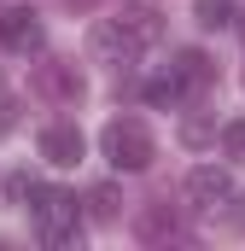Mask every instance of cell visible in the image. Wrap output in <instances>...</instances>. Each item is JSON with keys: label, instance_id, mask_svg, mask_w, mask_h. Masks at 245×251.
Masks as SVG:
<instances>
[{"label": "cell", "instance_id": "cell-3", "mask_svg": "<svg viewBox=\"0 0 245 251\" xmlns=\"http://www.w3.org/2000/svg\"><path fill=\"white\" fill-rule=\"evenodd\" d=\"M35 94L53 100V105H76L82 100V70L70 59H41L35 64Z\"/></svg>", "mask_w": 245, "mask_h": 251}, {"label": "cell", "instance_id": "cell-14", "mask_svg": "<svg viewBox=\"0 0 245 251\" xmlns=\"http://www.w3.org/2000/svg\"><path fill=\"white\" fill-rule=\"evenodd\" d=\"M222 146H228L234 158H245V123H228V128H222Z\"/></svg>", "mask_w": 245, "mask_h": 251}, {"label": "cell", "instance_id": "cell-6", "mask_svg": "<svg viewBox=\"0 0 245 251\" xmlns=\"http://www.w3.org/2000/svg\"><path fill=\"white\" fill-rule=\"evenodd\" d=\"M82 152H88V140H82L76 123H47L41 128V158L47 164H82Z\"/></svg>", "mask_w": 245, "mask_h": 251}, {"label": "cell", "instance_id": "cell-18", "mask_svg": "<svg viewBox=\"0 0 245 251\" xmlns=\"http://www.w3.org/2000/svg\"><path fill=\"white\" fill-rule=\"evenodd\" d=\"M234 204H240V210H234L228 222H234V228H240V234H245V199H234Z\"/></svg>", "mask_w": 245, "mask_h": 251}, {"label": "cell", "instance_id": "cell-17", "mask_svg": "<svg viewBox=\"0 0 245 251\" xmlns=\"http://www.w3.org/2000/svg\"><path fill=\"white\" fill-rule=\"evenodd\" d=\"M12 123H18V105H12V100H0V134H6Z\"/></svg>", "mask_w": 245, "mask_h": 251}, {"label": "cell", "instance_id": "cell-12", "mask_svg": "<svg viewBox=\"0 0 245 251\" xmlns=\"http://www.w3.org/2000/svg\"><path fill=\"white\" fill-rule=\"evenodd\" d=\"M117 210H122V193L111 187V181H99V187L88 193V216H94V222H117Z\"/></svg>", "mask_w": 245, "mask_h": 251}, {"label": "cell", "instance_id": "cell-2", "mask_svg": "<svg viewBox=\"0 0 245 251\" xmlns=\"http://www.w3.org/2000/svg\"><path fill=\"white\" fill-rule=\"evenodd\" d=\"M99 146H105V158L117 170H146L158 158V140H152V128L140 123V117H111L105 134H99Z\"/></svg>", "mask_w": 245, "mask_h": 251}, {"label": "cell", "instance_id": "cell-5", "mask_svg": "<svg viewBox=\"0 0 245 251\" xmlns=\"http://www.w3.org/2000/svg\"><path fill=\"white\" fill-rule=\"evenodd\" d=\"M0 41L12 47V53H41V41H47V29H41V18L35 12H24V6H12V12H0Z\"/></svg>", "mask_w": 245, "mask_h": 251}, {"label": "cell", "instance_id": "cell-7", "mask_svg": "<svg viewBox=\"0 0 245 251\" xmlns=\"http://www.w3.org/2000/svg\"><path fill=\"white\" fill-rule=\"evenodd\" d=\"M94 59H105V64H128V59H140V47L122 35L117 18H105V24L94 29Z\"/></svg>", "mask_w": 245, "mask_h": 251}, {"label": "cell", "instance_id": "cell-13", "mask_svg": "<svg viewBox=\"0 0 245 251\" xmlns=\"http://www.w3.org/2000/svg\"><path fill=\"white\" fill-rule=\"evenodd\" d=\"M146 100H152V105H181L187 82L175 76V70H170V76H152V82H146Z\"/></svg>", "mask_w": 245, "mask_h": 251}, {"label": "cell", "instance_id": "cell-16", "mask_svg": "<svg viewBox=\"0 0 245 251\" xmlns=\"http://www.w3.org/2000/svg\"><path fill=\"white\" fill-rule=\"evenodd\" d=\"M29 187H35L29 176H12V181H6V199H12V204H24V199H29Z\"/></svg>", "mask_w": 245, "mask_h": 251}, {"label": "cell", "instance_id": "cell-10", "mask_svg": "<svg viewBox=\"0 0 245 251\" xmlns=\"http://www.w3.org/2000/svg\"><path fill=\"white\" fill-rule=\"evenodd\" d=\"M170 70H175V76H181V82H187V94H198V88H210V82H216V64L204 59L198 47H181Z\"/></svg>", "mask_w": 245, "mask_h": 251}, {"label": "cell", "instance_id": "cell-15", "mask_svg": "<svg viewBox=\"0 0 245 251\" xmlns=\"http://www.w3.org/2000/svg\"><path fill=\"white\" fill-rule=\"evenodd\" d=\"M181 140H187V146H204V140H210V123H204V117H193V123L181 128Z\"/></svg>", "mask_w": 245, "mask_h": 251}, {"label": "cell", "instance_id": "cell-1", "mask_svg": "<svg viewBox=\"0 0 245 251\" xmlns=\"http://www.w3.org/2000/svg\"><path fill=\"white\" fill-rule=\"evenodd\" d=\"M29 216H35V234H41V246H82V216H76V193L64 187H29Z\"/></svg>", "mask_w": 245, "mask_h": 251}, {"label": "cell", "instance_id": "cell-19", "mask_svg": "<svg viewBox=\"0 0 245 251\" xmlns=\"http://www.w3.org/2000/svg\"><path fill=\"white\" fill-rule=\"evenodd\" d=\"M70 6H99V0H70Z\"/></svg>", "mask_w": 245, "mask_h": 251}, {"label": "cell", "instance_id": "cell-11", "mask_svg": "<svg viewBox=\"0 0 245 251\" xmlns=\"http://www.w3.org/2000/svg\"><path fill=\"white\" fill-rule=\"evenodd\" d=\"M193 18H198V29H228L240 18V6L234 0H193Z\"/></svg>", "mask_w": 245, "mask_h": 251}, {"label": "cell", "instance_id": "cell-9", "mask_svg": "<svg viewBox=\"0 0 245 251\" xmlns=\"http://www.w3.org/2000/svg\"><path fill=\"white\" fill-rule=\"evenodd\" d=\"M134 234H140L146 246H164V240H175V234H181V222H175V210H170V204L158 199V204H146V210H140Z\"/></svg>", "mask_w": 245, "mask_h": 251}, {"label": "cell", "instance_id": "cell-8", "mask_svg": "<svg viewBox=\"0 0 245 251\" xmlns=\"http://www.w3.org/2000/svg\"><path fill=\"white\" fill-rule=\"evenodd\" d=\"M117 24H122V35H128L140 53H146V47H158V35H164V24H158V12H152V6H122Z\"/></svg>", "mask_w": 245, "mask_h": 251}, {"label": "cell", "instance_id": "cell-4", "mask_svg": "<svg viewBox=\"0 0 245 251\" xmlns=\"http://www.w3.org/2000/svg\"><path fill=\"white\" fill-rule=\"evenodd\" d=\"M187 204L193 210H222L228 199H234V181H228V170H216V164H198L193 176H187Z\"/></svg>", "mask_w": 245, "mask_h": 251}]
</instances>
